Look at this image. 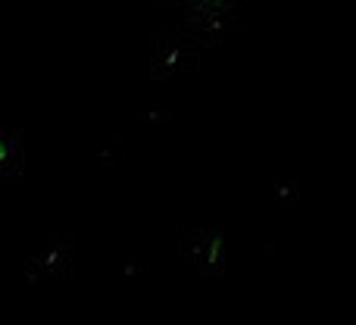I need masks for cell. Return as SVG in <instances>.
<instances>
[{"label":"cell","instance_id":"6da1fadb","mask_svg":"<svg viewBox=\"0 0 356 325\" xmlns=\"http://www.w3.org/2000/svg\"><path fill=\"white\" fill-rule=\"evenodd\" d=\"M241 6H244V0H203L200 16H197V22H194V29H191L188 41L178 47L175 60L184 63V60H194V56L213 50L216 44L222 41V35L232 29V22L238 19Z\"/></svg>","mask_w":356,"mask_h":325},{"label":"cell","instance_id":"7a4b0ae2","mask_svg":"<svg viewBox=\"0 0 356 325\" xmlns=\"http://www.w3.org/2000/svg\"><path fill=\"white\" fill-rule=\"evenodd\" d=\"M160 6H166L169 13H175V38H178V47L188 41L191 29H194L197 16H200V6L203 0H156ZM178 54V50H175Z\"/></svg>","mask_w":356,"mask_h":325}]
</instances>
